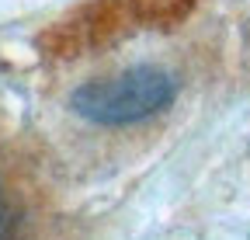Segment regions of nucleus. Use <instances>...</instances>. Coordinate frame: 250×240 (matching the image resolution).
Returning a JSON list of instances; mask_svg holds the SVG:
<instances>
[{
	"instance_id": "nucleus-1",
	"label": "nucleus",
	"mask_w": 250,
	"mask_h": 240,
	"mask_svg": "<svg viewBox=\"0 0 250 240\" xmlns=\"http://www.w3.org/2000/svg\"><path fill=\"white\" fill-rule=\"evenodd\" d=\"M184 70L170 52H139L83 73L59 94V122L73 139L108 150L160 136L184 98Z\"/></svg>"
},
{
	"instance_id": "nucleus-2",
	"label": "nucleus",
	"mask_w": 250,
	"mask_h": 240,
	"mask_svg": "<svg viewBox=\"0 0 250 240\" xmlns=\"http://www.w3.org/2000/svg\"><path fill=\"white\" fill-rule=\"evenodd\" d=\"M42 209L24 174L0 157V240H39Z\"/></svg>"
}]
</instances>
